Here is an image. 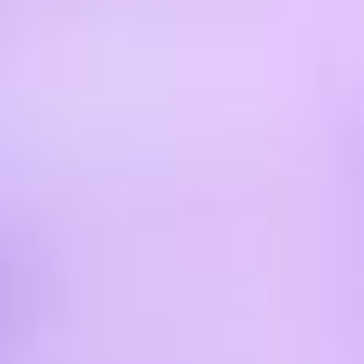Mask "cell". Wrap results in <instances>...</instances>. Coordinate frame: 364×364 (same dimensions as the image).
<instances>
[{"label": "cell", "instance_id": "cell-1", "mask_svg": "<svg viewBox=\"0 0 364 364\" xmlns=\"http://www.w3.org/2000/svg\"><path fill=\"white\" fill-rule=\"evenodd\" d=\"M23 296H28V279H23L17 256L0 250V347H6V336L17 330V318H23Z\"/></svg>", "mask_w": 364, "mask_h": 364}]
</instances>
